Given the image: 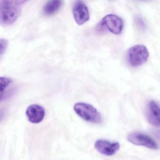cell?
<instances>
[{"mask_svg": "<svg viewBox=\"0 0 160 160\" xmlns=\"http://www.w3.org/2000/svg\"><path fill=\"white\" fill-rule=\"evenodd\" d=\"M25 1H0V25L8 26L13 24L20 16L21 6Z\"/></svg>", "mask_w": 160, "mask_h": 160, "instance_id": "1", "label": "cell"}, {"mask_svg": "<svg viewBox=\"0 0 160 160\" xmlns=\"http://www.w3.org/2000/svg\"><path fill=\"white\" fill-rule=\"evenodd\" d=\"M74 109L76 113L87 122L96 124H99L102 122L101 114L90 104L78 102L74 105Z\"/></svg>", "mask_w": 160, "mask_h": 160, "instance_id": "2", "label": "cell"}, {"mask_svg": "<svg viewBox=\"0 0 160 160\" xmlns=\"http://www.w3.org/2000/svg\"><path fill=\"white\" fill-rule=\"evenodd\" d=\"M149 52L145 46L142 44L131 47L128 51V59L130 65L132 67L140 66L148 60Z\"/></svg>", "mask_w": 160, "mask_h": 160, "instance_id": "3", "label": "cell"}, {"mask_svg": "<svg viewBox=\"0 0 160 160\" xmlns=\"http://www.w3.org/2000/svg\"><path fill=\"white\" fill-rule=\"evenodd\" d=\"M128 141L131 143L136 146H143L154 150L158 149L156 142L149 135L140 132L130 133L127 137Z\"/></svg>", "mask_w": 160, "mask_h": 160, "instance_id": "4", "label": "cell"}, {"mask_svg": "<svg viewBox=\"0 0 160 160\" xmlns=\"http://www.w3.org/2000/svg\"><path fill=\"white\" fill-rule=\"evenodd\" d=\"M101 22L106 29L115 34H119L123 30V21L121 18L114 14L106 15L102 20Z\"/></svg>", "mask_w": 160, "mask_h": 160, "instance_id": "5", "label": "cell"}, {"mask_svg": "<svg viewBox=\"0 0 160 160\" xmlns=\"http://www.w3.org/2000/svg\"><path fill=\"white\" fill-rule=\"evenodd\" d=\"M73 14L76 23L82 25L89 20V12L88 8L82 1L75 2L73 6Z\"/></svg>", "mask_w": 160, "mask_h": 160, "instance_id": "6", "label": "cell"}, {"mask_svg": "<svg viewBox=\"0 0 160 160\" xmlns=\"http://www.w3.org/2000/svg\"><path fill=\"white\" fill-rule=\"evenodd\" d=\"M95 147L96 150L100 154L104 156H112L119 150L120 144L118 142L99 140L95 143Z\"/></svg>", "mask_w": 160, "mask_h": 160, "instance_id": "7", "label": "cell"}, {"mask_svg": "<svg viewBox=\"0 0 160 160\" xmlns=\"http://www.w3.org/2000/svg\"><path fill=\"white\" fill-rule=\"evenodd\" d=\"M146 117L148 123L153 126L160 127V107L154 101H151L148 105Z\"/></svg>", "mask_w": 160, "mask_h": 160, "instance_id": "8", "label": "cell"}, {"mask_svg": "<svg viewBox=\"0 0 160 160\" xmlns=\"http://www.w3.org/2000/svg\"><path fill=\"white\" fill-rule=\"evenodd\" d=\"M26 114L30 122L38 124L44 119L45 116V109L40 105L32 104L27 108Z\"/></svg>", "mask_w": 160, "mask_h": 160, "instance_id": "9", "label": "cell"}, {"mask_svg": "<svg viewBox=\"0 0 160 160\" xmlns=\"http://www.w3.org/2000/svg\"><path fill=\"white\" fill-rule=\"evenodd\" d=\"M12 83L13 81L11 79L7 77H0V101L10 95Z\"/></svg>", "mask_w": 160, "mask_h": 160, "instance_id": "10", "label": "cell"}, {"mask_svg": "<svg viewBox=\"0 0 160 160\" xmlns=\"http://www.w3.org/2000/svg\"><path fill=\"white\" fill-rule=\"evenodd\" d=\"M62 4V2L60 0L48 1L43 7V13L46 16L53 15L60 9Z\"/></svg>", "mask_w": 160, "mask_h": 160, "instance_id": "11", "label": "cell"}, {"mask_svg": "<svg viewBox=\"0 0 160 160\" xmlns=\"http://www.w3.org/2000/svg\"><path fill=\"white\" fill-rule=\"evenodd\" d=\"M8 46V41L5 39L0 38V56L6 50Z\"/></svg>", "mask_w": 160, "mask_h": 160, "instance_id": "12", "label": "cell"}, {"mask_svg": "<svg viewBox=\"0 0 160 160\" xmlns=\"http://www.w3.org/2000/svg\"><path fill=\"white\" fill-rule=\"evenodd\" d=\"M3 112L1 111V110H0V121L2 119L3 117Z\"/></svg>", "mask_w": 160, "mask_h": 160, "instance_id": "13", "label": "cell"}]
</instances>
